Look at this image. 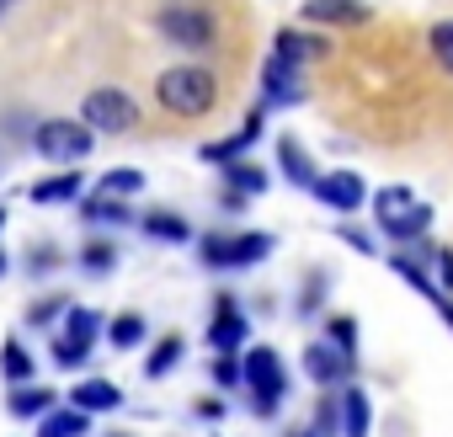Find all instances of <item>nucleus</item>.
<instances>
[{
	"label": "nucleus",
	"mask_w": 453,
	"mask_h": 437,
	"mask_svg": "<svg viewBox=\"0 0 453 437\" xmlns=\"http://www.w3.org/2000/svg\"><path fill=\"white\" fill-rule=\"evenodd\" d=\"M155 96H160V107L176 112V118H203V112L219 102V80H213L203 65H176V70H165V75L155 80Z\"/></svg>",
	"instance_id": "1"
},
{
	"label": "nucleus",
	"mask_w": 453,
	"mask_h": 437,
	"mask_svg": "<svg viewBox=\"0 0 453 437\" xmlns=\"http://www.w3.org/2000/svg\"><path fill=\"white\" fill-rule=\"evenodd\" d=\"M241 384L251 389L257 416H273V410L283 405V395H288V368H283V357H278L273 347H251V352L241 357Z\"/></svg>",
	"instance_id": "2"
},
{
	"label": "nucleus",
	"mask_w": 453,
	"mask_h": 437,
	"mask_svg": "<svg viewBox=\"0 0 453 437\" xmlns=\"http://www.w3.org/2000/svg\"><path fill=\"white\" fill-rule=\"evenodd\" d=\"M33 150L49 165H81L91 155V128L81 118H49V123L33 128Z\"/></svg>",
	"instance_id": "3"
},
{
	"label": "nucleus",
	"mask_w": 453,
	"mask_h": 437,
	"mask_svg": "<svg viewBox=\"0 0 453 437\" xmlns=\"http://www.w3.org/2000/svg\"><path fill=\"white\" fill-rule=\"evenodd\" d=\"M379 225H384V235L389 241H416L426 225H432V208L426 203H416L405 187H389V192H379Z\"/></svg>",
	"instance_id": "4"
},
{
	"label": "nucleus",
	"mask_w": 453,
	"mask_h": 437,
	"mask_svg": "<svg viewBox=\"0 0 453 437\" xmlns=\"http://www.w3.org/2000/svg\"><path fill=\"white\" fill-rule=\"evenodd\" d=\"M155 27H160V38L176 43V49H213V38H219L213 17H208L203 6H165V12L155 17Z\"/></svg>",
	"instance_id": "5"
},
{
	"label": "nucleus",
	"mask_w": 453,
	"mask_h": 437,
	"mask_svg": "<svg viewBox=\"0 0 453 437\" xmlns=\"http://www.w3.org/2000/svg\"><path fill=\"white\" fill-rule=\"evenodd\" d=\"M81 123H86L91 134H128V128L139 123V107H134V96L102 86V91H91V96L81 102Z\"/></svg>",
	"instance_id": "6"
},
{
	"label": "nucleus",
	"mask_w": 453,
	"mask_h": 437,
	"mask_svg": "<svg viewBox=\"0 0 453 437\" xmlns=\"http://www.w3.org/2000/svg\"><path fill=\"white\" fill-rule=\"evenodd\" d=\"M273 251V235H208L203 262L208 267H257Z\"/></svg>",
	"instance_id": "7"
},
{
	"label": "nucleus",
	"mask_w": 453,
	"mask_h": 437,
	"mask_svg": "<svg viewBox=\"0 0 453 437\" xmlns=\"http://www.w3.org/2000/svg\"><path fill=\"white\" fill-rule=\"evenodd\" d=\"M246 336H251L246 315L235 310V299H230V294H224V299H219V310H213V326H208V347H213L219 357H235Z\"/></svg>",
	"instance_id": "8"
},
{
	"label": "nucleus",
	"mask_w": 453,
	"mask_h": 437,
	"mask_svg": "<svg viewBox=\"0 0 453 437\" xmlns=\"http://www.w3.org/2000/svg\"><path fill=\"white\" fill-rule=\"evenodd\" d=\"M310 192H315L326 208H336V213L363 208V176H357V171H326V176H315Z\"/></svg>",
	"instance_id": "9"
},
{
	"label": "nucleus",
	"mask_w": 453,
	"mask_h": 437,
	"mask_svg": "<svg viewBox=\"0 0 453 437\" xmlns=\"http://www.w3.org/2000/svg\"><path fill=\"white\" fill-rule=\"evenodd\" d=\"M70 405L86 410V416H102V410H118V405H123V389L107 384V379H81V384L70 389Z\"/></svg>",
	"instance_id": "10"
},
{
	"label": "nucleus",
	"mask_w": 453,
	"mask_h": 437,
	"mask_svg": "<svg viewBox=\"0 0 453 437\" xmlns=\"http://www.w3.org/2000/svg\"><path fill=\"white\" fill-rule=\"evenodd\" d=\"M86 432H91V416L75 405H49L38 416V437H86Z\"/></svg>",
	"instance_id": "11"
},
{
	"label": "nucleus",
	"mask_w": 453,
	"mask_h": 437,
	"mask_svg": "<svg viewBox=\"0 0 453 437\" xmlns=\"http://www.w3.org/2000/svg\"><path fill=\"white\" fill-rule=\"evenodd\" d=\"M304 17L310 22H336V27H363L368 6H363V0H310Z\"/></svg>",
	"instance_id": "12"
},
{
	"label": "nucleus",
	"mask_w": 453,
	"mask_h": 437,
	"mask_svg": "<svg viewBox=\"0 0 453 437\" xmlns=\"http://www.w3.org/2000/svg\"><path fill=\"white\" fill-rule=\"evenodd\" d=\"M49 405H54V389H38V384H12V395H6L12 421H38Z\"/></svg>",
	"instance_id": "13"
},
{
	"label": "nucleus",
	"mask_w": 453,
	"mask_h": 437,
	"mask_svg": "<svg viewBox=\"0 0 453 437\" xmlns=\"http://www.w3.org/2000/svg\"><path fill=\"white\" fill-rule=\"evenodd\" d=\"M304 368H310L315 384H336V379H347V357H342L336 347H326V341L304 347Z\"/></svg>",
	"instance_id": "14"
},
{
	"label": "nucleus",
	"mask_w": 453,
	"mask_h": 437,
	"mask_svg": "<svg viewBox=\"0 0 453 437\" xmlns=\"http://www.w3.org/2000/svg\"><path fill=\"white\" fill-rule=\"evenodd\" d=\"M294 80H299V65L283 59V54H273V59H267V96H273V102H294V96H299Z\"/></svg>",
	"instance_id": "15"
},
{
	"label": "nucleus",
	"mask_w": 453,
	"mask_h": 437,
	"mask_svg": "<svg viewBox=\"0 0 453 437\" xmlns=\"http://www.w3.org/2000/svg\"><path fill=\"white\" fill-rule=\"evenodd\" d=\"M107 331V320L96 315V310H65V326H59V336H70V341H81V347H96V336Z\"/></svg>",
	"instance_id": "16"
},
{
	"label": "nucleus",
	"mask_w": 453,
	"mask_h": 437,
	"mask_svg": "<svg viewBox=\"0 0 453 437\" xmlns=\"http://www.w3.org/2000/svg\"><path fill=\"white\" fill-rule=\"evenodd\" d=\"M257 134H262V112H251V118H246V128H241L235 139L208 144V150H203V160H213V165H224V160H241V155H246V144H251Z\"/></svg>",
	"instance_id": "17"
},
{
	"label": "nucleus",
	"mask_w": 453,
	"mask_h": 437,
	"mask_svg": "<svg viewBox=\"0 0 453 437\" xmlns=\"http://www.w3.org/2000/svg\"><path fill=\"white\" fill-rule=\"evenodd\" d=\"M0 373H6L12 384H33L38 379V363H33V352L22 341H6V347H0Z\"/></svg>",
	"instance_id": "18"
},
{
	"label": "nucleus",
	"mask_w": 453,
	"mask_h": 437,
	"mask_svg": "<svg viewBox=\"0 0 453 437\" xmlns=\"http://www.w3.org/2000/svg\"><path fill=\"white\" fill-rule=\"evenodd\" d=\"M81 197V171H59L33 187V203H75Z\"/></svg>",
	"instance_id": "19"
},
{
	"label": "nucleus",
	"mask_w": 453,
	"mask_h": 437,
	"mask_svg": "<svg viewBox=\"0 0 453 437\" xmlns=\"http://www.w3.org/2000/svg\"><path fill=\"white\" fill-rule=\"evenodd\" d=\"M278 160H283V176H288L294 187H315V165H310V155H304L294 139L278 144Z\"/></svg>",
	"instance_id": "20"
},
{
	"label": "nucleus",
	"mask_w": 453,
	"mask_h": 437,
	"mask_svg": "<svg viewBox=\"0 0 453 437\" xmlns=\"http://www.w3.org/2000/svg\"><path fill=\"white\" fill-rule=\"evenodd\" d=\"M81 218H91V225H128V208H123L118 197L96 192V197H86V203H81Z\"/></svg>",
	"instance_id": "21"
},
{
	"label": "nucleus",
	"mask_w": 453,
	"mask_h": 437,
	"mask_svg": "<svg viewBox=\"0 0 453 437\" xmlns=\"http://www.w3.org/2000/svg\"><path fill=\"white\" fill-rule=\"evenodd\" d=\"M144 235H150V241H171V246H181L192 230H187V218H176V213H144Z\"/></svg>",
	"instance_id": "22"
},
{
	"label": "nucleus",
	"mask_w": 453,
	"mask_h": 437,
	"mask_svg": "<svg viewBox=\"0 0 453 437\" xmlns=\"http://www.w3.org/2000/svg\"><path fill=\"white\" fill-rule=\"evenodd\" d=\"M107 341L118 347V352H128V347H139L144 341V315H118V320H107Z\"/></svg>",
	"instance_id": "23"
},
{
	"label": "nucleus",
	"mask_w": 453,
	"mask_h": 437,
	"mask_svg": "<svg viewBox=\"0 0 453 437\" xmlns=\"http://www.w3.org/2000/svg\"><path fill=\"white\" fill-rule=\"evenodd\" d=\"M176 363H181V336H160V347H155L150 363H144V379H165Z\"/></svg>",
	"instance_id": "24"
},
{
	"label": "nucleus",
	"mask_w": 453,
	"mask_h": 437,
	"mask_svg": "<svg viewBox=\"0 0 453 437\" xmlns=\"http://www.w3.org/2000/svg\"><path fill=\"white\" fill-rule=\"evenodd\" d=\"M224 176H230V187H235V192H246V197L267 192V176H262L257 165H246V160H224Z\"/></svg>",
	"instance_id": "25"
},
{
	"label": "nucleus",
	"mask_w": 453,
	"mask_h": 437,
	"mask_svg": "<svg viewBox=\"0 0 453 437\" xmlns=\"http://www.w3.org/2000/svg\"><path fill=\"white\" fill-rule=\"evenodd\" d=\"M81 267L96 272V278L112 272V267H118V246H112V241H86V246H81Z\"/></svg>",
	"instance_id": "26"
},
{
	"label": "nucleus",
	"mask_w": 453,
	"mask_h": 437,
	"mask_svg": "<svg viewBox=\"0 0 453 437\" xmlns=\"http://www.w3.org/2000/svg\"><path fill=\"white\" fill-rule=\"evenodd\" d=\"M342 416H347V437H368V395L363 389L342 395Z\"/></svg>",
	"instance_id": "27"
},
{
	"label": "nucleus",
	"mask_w": 453,
	"mask_h": 437,
	"mask_svg": "<svg viewBox=\"0 0 453 437\" xmlns=\"http://www.w3.org/2000/svg\"><path fill=\"white\" fill-rule=\"evenodd\" d=\"M139 187H144V176H139V171H107L96 192H107V197H134Z\"/></svg>",
	"instance_id": "28"
},
{
	"label": "nucleus",
	"mask_w": 453,
	"mask_h": 437,
	"mask_svg": "<svg viewBox=\"0 0 453 437\" xmlns=\"http://www.w3.org/2000/svg\"><path fill=\"white\" fill-rule=\"evenodd\" d=\"M326 336H331V347H336L342 357H352V347H357V320H352V315H336V320L326 326Z\"/></svg>",
	"instance_id": "29"
},
{
	"label": "nucleus",
	"mask_w": 453,
	"mask_h": 437,
	"mask_svg": "<svg viewBox=\"0 0 453 437\" xmlns=\"http://www.w3.org/2000/svg\"><path fill=\"white\" fill-rule=\"evenodd\" d=\"M86 357H91V347H81L70 336H54V363L59 368H86Z\"/></svg>",
	"instance_id": "30"
},
{
	"label": "nucleus",
	"mask_w": 453,
	"mask_h": 437,
	"mask_svg": "<svg viewBox=\"0 0 453 437\" xmlns=\"http://www.w3.org/2000/svg\"><path fill=\"white\" fill-rule=\"evenodd\" d=\"M278 54L299 65V59H310V54H320V43H304L299 33H278Z\"/></svg>",
	"instance_id": "31"
},
{
	"label": "nucleus",
	"mask_w": 453,
	"mask_h": 437,
	"mask_svg": "<svg viewBox=\"0 0 453 437\" xmlns=\"http://www.w3.org/2000/svg\"><path fill=\"white\" fill-rule=\"evenodd\" d=\"M65 310H70V304H65V294H54V299H43V304H33V310H27V326H49V320H54V315H65Z\"/></svg>",
	"instance_id": "32"
},
{
	"label": "nucleus",
	"mask_w": 453,
	"mask_h": 437,
	"mask_svg": "<svg viewBox=\"0 0 453 437\" xmlns=\"http://www.w3.org/2000/svg\"><path fill=\"white\" fill-rule=\"evenodd\" d=\"M432 54L453 70V22H442V27H432Z\"/></svg>",
	"instance_id": "33"
},
{
	"label": "nucleus",
	"mask_w": 453,
	"mask_h": 437,
	"mask_svg": "<svg viewBox=\"0 0 453 437\" xmlns=\"http://www.w3.org/2000/svg\"><path fill=\"white\" fill-rule=\"evenodd\" d=\"M213 384H219V389H235V384H241V363H235V357H219V363H213Z\"/></svg>",
	"instance_id": "34"
},
{
	"label": "nucleus",
	"mask_w": 453,
	"mask_h": 437,
	"mask_svg": "<svg viewBox=\"0 0 453 437\" xmlns=\"http://www.w3.org/2000/svg\"><path fill=\"white\" fill-rule=\"evenodd\" d=\"M437 272H442V283L453 288V251H448V246H437Z\"/></svg>",
	"instance_id": "35"
},
{
	"label": "nucleus",
	"mask_w": 453,
	"mask_h": 437,
	"mask_svg": "<svg viewBox=\"0 0 453 437\" xmlns=\"http://www.w3.org/2000/svg\"><path fill=\"white\" fill-rule=\"evenodd\" d=\"M442 315H448V326H453V304H448V299H442Z\"/></svg>",
	"instance_id": "36"
},
{
	"label": "nucleus",
	"mask_w": 453,
	"mask_h": 437,
	"mask_svg": "<svg viewBox=\"0 0 453 437\" xmlns=\"http://www.w3.org/2000/svg\"><path fill=\"white\" fill-rule=\"evenodd\" d=\"M0 278H6V251H0Z\"/></svg>",
	"instance_id": "37"
},
{
	"label": "nucleus",
	"mask_w": 453,
	"mask_h": 437,
	"mask_svg": "<svg viewBox=\"0 0 453 437\" xmlns=\"http://www.w3.org/2000/svg\"><path fill=\"white\" fill-rule=\"evenodd\" d=\"M107 437H134V432H107Z\"/></svg>",
	"instance_id": "38"
},
{
	"label": "nucleus",
	"mask_w": 453,
	"mask_h": 437,
	"mask_svg": "<svg viewBox=\"0 0 453 437\" xmlns=\"http://www.w3.org/2000/svg\"><path fill=\"white\" fill-rule=\"evenodd\" d=\"M0 225H6V208H0Z\"/></svg>",
	"instance_id": "39"
},
{
	"label": "nucleus",
	"mask_w": 453,
	"mask_h": 437,
	"mask_svg": "<svg viewBox=\"0 0 453 437\" xmlns=\"http://www.w3.org/2000/svg\"><path fill=\"white\" fill-rule=\"evenodd\" d=\"M0 6H12V0H0Z\"/></svg>",
	"instance_id": "40"
},
{
	"label": "nucleus",
	"mask_w": 453,
	"mask_h": 437,
	"mask_svg": "<svg viewBox=\"0 0 453 437\" xmlns=\"http://www.w3.org/2000/svg\"><path fill=\"white\" fill-rule=\"evenodd\" d=\"M0 12H6V6H0Z\"/></svg>",
	"instance_id": "41"
}]
</instances>
